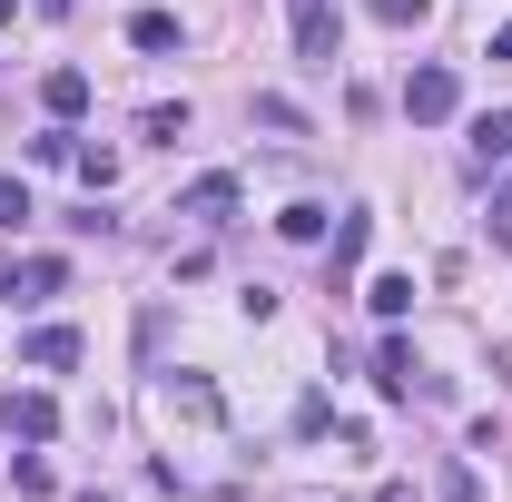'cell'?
Returning a JSON list of instances; mask_svg holds the SVG:
<instances>
[{
	"label": "cell",
	"mask_w": 512,
	"mask_h": 502,
	"mask_svg": "<svg viewBox=\"0 0 512 502\" xmlns=\"http://www.w3.org/2000/svg\"><path fill=\"white\" fill-rule=\"evenodd\" d=\"M69 286V266L60 256H30V266H0V296H10V306H40V296H60Z\"/></svg>",
	"instance_id": "4"
},
{
	"label": "cell",
	"mask_w": 512,
	"mask_h": 502,
	"mask_svg": "<svg viewBox=\"0 0 512 502\" xmlns=\"http://www.w3.org/2000/svg\"><path fill=\"white\" fill-rule=\"evenodd\" d=\"M493 50H503V60H512V20H503V40H493Z\"/></svg>",
	"instance_id": "24"
},
{
	"label": "cell",
	"mask_w": 512,
	"mask_h": 502,
	"mask_svg": "<svg viewBox=\"0 0 512 502\" xmlns=\"http://www.w3.org/2000/svg\"><path fill=\"white\" fill-rule=\"evenodd\" d=\"M444 502H483V483H473L463 463H444Z\"/></svg>",
	"instance_id": "20"
},
{
	"label": "cell",
	"mask_w": 512,
	"mask_h": 502,
	"mask_svg": "<svg viewBox=\"0 0 512 502\" xmlns=\"http://www.w3.org/2000/svg\"><path fill=\"white\" fill-rule=\"evenodd\" d=\"M30 217H40V207H30V188H20V178H0V227H10V237H20V227H30Z\"/></svg>",
	"instance_id": "15"
},
{
	"label": "cell",
	"mask_w": 512,
	"mask_h": 502,
	"mask_svg": "<svg viewBox=\"0 0 512 502\" xmlns=\"http://www.w3.org/2000/svg\"><path fill=\"white\" fill-rule=\"evenodd\" d=\"M365 306H375V315H384V325H394V315L414 306V276H375V286H365Z\"/></svg>",
	"instance_id": "11"
},
{
	"label": "cell",
	"mask_w": 512,
	"mask_h": 502,
	"mask_svg": "<svg viewBox=\"0 0 512 502\" xmlns=\"http://www.w3.org/2000/svg\"><path fill=\"white\" fill-rule=\"evenodd\" d=\"M138 128H148V138H168V148H178V138H188V99H178V109H148V119H138Z\"/></svg>",
	"instance_id": "19"
},
{
	"label": "cell",
	"mask_w": 512,
	"mask_h": 502,
	"mask_svg": "<svg viewBox=\"0 0 512 502\" xmlns=\"http://www.w3.org/2000/svg\"><path fill=\"white\" fill-rule=\"evenodd\" d=\"M20 365H40V375H69V365H79V335H69V325H30V335H20Z\"/></svg>",
	"instance_id": "5"
},
{
	"label": "cell",
	"mask_w": 512,
	"mask_h": 502,
	"mask_svg": "<svg viewBox=\"0 0 512 502\" xmlns=\"http://www.w3.org/2000/svg\"><path fill=\"white\" fill-rule=\"evenodd\" d=\"M178 207H188V217H227V207H237V178L217 168V178H197V188L178 197Z\"/></svg>",
	"instance_id": "10"
},
{
	"label": "cell",
	"mask_w": 512,
	"mask_h": 502,
	"mask_svg": "<svg viewBox=\"0 0 512 502\" xmlns=\"http://www.w3.org/2000/svg\"><path fill=\"white\" fill-rule=\"evenodd\" d=\"M0 434L10 443H50L60 434V404H50L40 384H10V394H0Z\"/></svg>",
	"instance_id": "1"
},
{
	"label": "cell",
	"mask_w": 512,
	"mask_h": 502,
	"mask_svg": "<svg viewBox=\"0 0 512 502\" xmlns=\"http://www.w3.org/2000/svg\"><path fill=\"white\" fill-rule=\"evenodd\" d=\"M375 384L394 394V404L414 394V345H404V335H384V355H375Z\"/></svg>",
	"instance_id": "8"
},
{
	"label": "cell",
	"mask_w": 512,
	"mask_h": 502,
	"mask_svg": "<svg viewBox=\"0 0 512 502\" xmlns=\"http://www.w3.org/2000/svg\"><path fill=\"white\" fill-rule=\"evenodd\" d=\"M375 502H414V493H404V483H384V493H375Z\"/></svg>",
	"instance_id": "22"
},
{
	"label": "cell",
	"mask_w": 512,
	"mask_h": 502,
	"mask_svg": "<svg viewBox=\"0 0 512 502\" xmlns=\"http://www.w3.org/2000/svg\"><path fill=\"white\" fill-rule=\"evenodd\" d=\"M365 10H375L384 30H414V20H424V10H434V0H365Z\"/></svg>",
	"instance_id": "17"
},
{
	"label": "cell",
	"mask_w": 512,
	"mask_h": 502,
	"mask_svg": "<svg viewBox=\"0 0 512 502\" xmlns=\"http://www.w3.org/2000/svg\"><path fill=\"white\" fill-rule=\"evenodd\" d=\"M69 168H79V178H89V188H109V178H119V148H79V158H69Z\"/></svg>",
	"instance_id": "16"
},
{
	"label": "cell",
	"mask_w": 512,
	"mask_h": 502,
	"mask_svg": "<svg viewBox=\"0 0 512 502\" xmlns=\"http://www.w3.org/2000/svg\"><path fill=\"white\" fill-rule=\"evenodd\" d=\"M256 119L276 128V138H296V128H306V119H296V99H276V89H266V99H256Z\"/></svg>",
	"instance_id": "18"
},
{
	"label": "cell",
	"mask_w": 512,
	"mask_h": 502,
	"mask_svg": "<svg viewBox=\"0 0 512 502\" xmlns=\"http://www.w3.org/2000/svg\"><path fill=\"white\" fill-rule=\"evenodd\" d=\"M168 414H197V424H217V384H207V375H168Z\"/></svg>",
	"instance_id": "9"
},
{
	"label": "cell",
	"mask_w": 512,
	"mask_h": 502,
	"mask_svg": "<svg viewBox=\"0 0 512 502\" xmlns=\"http://www.w3.org/2000/svg\"><path fill=\"white\" fill-rule=\"evenodd\" d=\"M10 20H20V0H0V30H10Z\"/></svg>",
	"instance_id": "23"
},
{
	"label": "cell",
	"mask_w": 512,
	"mask_h": 502,
	"mask_svg": "<svg viewBox=\"0 0 512 502\" xmlns=\"http://www.w3.org/2000/svg\"><path fill=\"white\" fill-rule=\"evenodd\" d=\"M128 50H178V10H128Z\"/></svg>",
	"instance_id": "7"
},
{
	"label": "cell",
	"mask_w": 512,
	"mask_h": 502,
	"mask_svg": "<svg viewBox=\"0 0 512 502\" xmlns=\"http://www.w3.org/2000/svg\"><path fill=\"white\" fill-rule=\"evenodd\" d=\"M286 20H296V60L335 69V0H286Z\"/></svg>",
	"instance_id": "3"
},
{
	"label": "cell",
	"mask_w": 512,
	"mask_h": 502,
	"mask_svg": "<svg viewBox=\"0 0 512 502\" xmlns=\"http://www.w3.org/2000/svg\"><path fill=\"white\" fill-rule=\"evenodd\" d=\"M483 227H493V247H512V188L493 197V217H483Z\"/></svg>",
	"instance_id": "21"
},
{
	"label": "cell",
	"mask_w": 512,
	"mask_h": 502,
	"mask_svg": "<svg viewBox=\"0 0 512 502\" xmlns=\"http://www.w3.org/2000/svg\"><path fill=\"white\" fill-rule=\"evenodd\" d=\"M40 109H50V119H79V109H89V69H50V79H40Z\"/></svg>",
	"instance_id": "6"
},
{
	"label": "cell",
	"mask_w": 512,
	"mask_h": 502,
	"mask_svg": "<svg viewBox=\"0 0 512 502\" xmlns=\"http://www.w3.org/2000/svg\"><path fill=\"white\" fill-rule=\"evenodd\" d=\"M79 502H99V493H79Z\"/></svg>",
	"instance_id": "25"
},
{
	"label": "cell",
	"mask_w": 512,
	"mask_h": 502,
	"mask_svg": "<svg viewBox=\"0 0 512 502\" xmlns=\"http://www.w3.org/2000/svg\"><path fill=\"white\" fill-rule=\"evenodd\" d=\"M473 158H483V168L512 158V119H473Z\"/></svg>",
	"instance_id": "14"
},
{
	"label": "cell",
	"mask_w": 512,
	"mask_h": 502,
	"mask_svg": "<svg viewBox=\"0 0 512 502\" xmlns=\"http://www.w3.org/2000/svg\"><path fill=\"white\" fill-rule=\"evenodd\" d=\"M276 237H286V247H316V237H325V207H286Z\"/></svg>",
	"instance_id": "12"
},
{
	"label": "cell",
	"mask_w": 512,
	"mask_h": 502,
	"mask_svg": "<svg viewBox=\"0 0 512 502\" xmlns=\"http://www.w3.org/2000/svg\"><path fill=\"white\" fill-rule=\"evenodd\" d=\"M365 227H375V217H365V207H345V227H335V276L365 256Z\"/></svg>",
	"instance_id": "13"
},
{
	"label": "cell",
	"mask_w": 512,
	"mask_h": 502,
	"mask_svg": "<svg viewBox=\"0 0 512 502\" xmlns=\"http://www.w3.org/2000/svg\"><path fill=\"white\" fill-rule=\"evenodd\" d=\"M453 109H463V79H453V69H414V79H404V119L414 128H444Z\"/></svg>",
	"instance_id": "2"
}]
</instances>
